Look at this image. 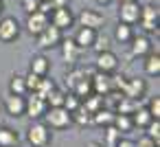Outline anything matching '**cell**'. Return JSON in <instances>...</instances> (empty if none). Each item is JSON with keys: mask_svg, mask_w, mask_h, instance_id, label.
Here are the masks:
<instances>
[{"mask_svg": "<svg viewBox=\"0 0 160 147\" xmlns=\"http://www.w3.org/2000/svg\"><path fill=\"white\" fill-rule=\"evenodd\" d=\"M44 116H46V125L48 127H55V129H64V127L72 125V112H68L64 105L48 108L44 112Z\"/></svg>", "mask_w": 160, "mask_h": 147, "instance_id": "1", "label": "cell"}, {"mask_svg": "<svg viewBox=\"0 0 160 147\" xmlns=\"http://www.w3.org/2000/svg\"><path fill=\"white\" fill-rule=\"evenodd\" d=\"M27 140L33 147H48L51 143V127L42 121H35L29 129H27Z\"/></svg>", "mask_w": 160, "mask_h": 147, "instance_id": "2", "label": "cell"}, {"mask_svg": "<svg viewBox=\"0 0 160 147\" xmlns=\"http://www.w3.org/2000/svg\"><path fill=\"white\" fill-rule=\"evenodd\" d=\"M35 38H38V46H40V48H55V46L62 44L64 31L57 29V27H53V24H48V27H46L40 35H35Z\"/></svg>", "mask_w": 160, "mask_h": 147, "instance_id": "3", "label": "cell"}, {"mask_svg": "<svg viewBox=\"0 0 160 147\" xmlns=\"http://www.w3.org/2000/svg\"><path fill=\"white\" fill-rule=\"evenodd\" d=\"M29 94H31V97H24V114L31 116V119H40V116H44V112L48 110L46 101H44L42 97H38L35 92H29Z\"/></svg>", "mask_w": 160, "mask_h": 147, "instance_id": "4", "label": "cell"}, {"mask_svg": "<svg viewBox=\"0 0 160 147\" xmlns=\"http://www.w3.org/2000/svg\"><path fill=\"white\" fill-rule=\"evenodd\" d=\"M118 22H125L134 27L140 20V5L138 3H118Z\"/></svg>", "mask_w": 160, "mask_h": 147, "instance_id": "5", "label": "cell"}, {"mask_svg": "<svg viewBox=\"0 0 160 147\" xmlns=\"http://www.w3.org/2000/svg\"><path fill=\"white\" fill-rule=\"evenodd\" d=\"M20 38V22L16 18L0 20V42H13Z\"/></svg>", "mask_w": 160, "mask_h": 147, "instance_id": "6", "label": "cell"}, {"mask_svg": "<svg viewBox=\"0 0 160 147\" xmlns=\"http://www.w3.org/2000/svg\"><path fill=\"white\" fill-rule=\"evenodd\" d=\"M51 24L53 27H57V29H70L72 27V22H75V16H72V11L68 9V7H59V9H53L51 11Z\"/></svg>", "mask_w": 160, "mask_h": 147, "instance_id": "7", "label": "cell"}, {"mask_svg": "<svg viewBox=\"0 0 160 147\" xmlns=\"http://www.w3.org/2000/svg\"><path fill=\"white\" fill-rule=\"evenodd\" d=\"M48 24H51V20H48L46 13H42V11L27 13V31H29L31 35H40Z\"/></svg>", "mask_w": 160, "mask_h": 147, "instance_id": "8", "label": "cell"}, {"mask_svg": "<svg viewBox=\"0 0 160 147\" xmlns=\"http://www.w3.org/2000/svg\"><path fill=\"white\" fill-rule=\"evenodd\" d=\"M77 20H79V27H88V29H94V31L105 24L103 13H99V11H94V9H83Z\"/></svg>", "mask_w": 160, "mask_h": 147, "instance_id": "9", "label": "cell"}, {"mask_svg": "<svg viewBox=\"0 0 160 147\" xmlns=\"http://www.w3.org/2000/svg\"><path fill=\"white\" fill-rule=\"evenodd\" d=\"M116 68H118V57H116V55H114L112 51H103V53H97V70L112 75V73H114Z\"/></svg>", "mask_w": 160, "mask_h": 147, "instance_id": "10", "label": "cell"}, {"mask_svg": "<svg viewBox=\"0 0 160 147\" xmlns=\"http://www.w3.org/2000/svg\"><path fill=\"white\" fill-rule=\"evenodd\" d=\"M90 81H92V92H97V94H101V97L112 90V77H110L108 73L97 70V73L90 77Z\"/></svg>", "mask_w": 160, "mask_h": 147, "instance_id": "11", "label": "cell"}, {"mask_svg": "<svg viewBox=\"0 0 160 147\" xmlns=\"http://www.w3.org/2000/svg\"><path fill=\"white\" fill-rule=\"evenodd\" d=\"M62 55H64V59H66V64L68 66H75L77 62H79V57H81V51L83 48H79L77 44H75V40H62Z\"/></svg>", "mask_w": 160, "mask_h": 147, "instance_id": "12", "label": "cell"}, {"mask_svg": "<svg viewBox=\"0 0 160 147\" xmlns=\"http://www.w3.org/2000/svg\"><path fill=\"white\" fill-rule=\"evenodd\" d=\"M5 110L11 116H24V97L9 92V97H5Z\"/></svg>", "mask_w": 160, "mask_h": 147, "instance_id": "13", "label": "cell"}, {"mask_svg": "<svg viewBox=\"0 0 160 147\" xmlns=\"http://www.w3.org/2000/svg\"><path fill=\"white\" fill-rule=\"evenodd\" d=\"M129 42H132V55L134 57H145L147 53H151V40L147 35H134Z\"/></svg>", "mask_w": 160, "mask_h": 147, "instance_id": "14", "label": "cell"}, {"mask_svg": "<svg viewBox=\"0 0 160 147\" xmlns=\"http://www.w3.org/2000/svg\"><path fill=\"white\" fill-rule=\"evenodd\" d=\"M94 38H97V31H94V29L79 27L72 40H75V44H77L79 48H90V46H92V42H94Z\"/></svg>", "mask_w": 160, "mask_h": 147, "instance_id": "15", "label": "cell"}, {"mask_svg": "<svg viewBox=\"0 0 160 147\" xmlns=\"http://www.w3.org/2000/svg\"><path fill=\"white\" fill-rule=\"evenodd\" d=\"M29 68H31V73H35V75H40V77H46L48 70H51V62H48V57H44V55H33Z\"/></svg>", "mask_w": 160, "mask_h": 147, "instance_id": "16", "label": "cell"}, {"mask_svg": "<svg viewBox=\"0 0 160 147\" xmlns=\"http://www.w3.org/2000/svg\"><path fill=\"white\" fill-rule=\"evenodd\" d=\"M147 90V84L142 79H127V86H125V97H132V99H140Z\"/></svg>", "mask_w": 160, "mask_h": 147, "instance_id": "17", "label": "cell"}, {"mask_svg": "<svg viewBox=\"0 0 160 147\" xmlns=\"http://www.w3.org/2000/svg\"><path fill=\"white\" fill-rule=\"evenodd\" d=\"M140 99H132V97H121V101L116 103V108H114V112H118V114H134L138 108H140V103H138Z\"/></svg>", "mask_w": 160, "mask_h": 147, "instance_id": "18", "label": "cell"}, {"mask_svg": "<svg viewBox=\"0 0 160 147\" xmlns=\"http://www.w3.org/2000/svg\"><path fill=\"white\" fill-rule=\"evenodd\" d=\"M112 121H114V110H110V108H101V110H97V112L90 116V123L101 125V127L112 125Z\"/></svg>", "mask_w": 160, "mask_h": 147, "instance_id": "19", "label": "cell"}, {"mask_svg": "<svg viewBox=\"0 0 160 147\" xmlns=\"http://www.w3.org/2000/svg\"><path fill=\"white\" fill-rule=\"evenodd\" d=\"M81 108L92 116L97 110H101V108H103V97H101V94H97V92H92V94H88L86 99H81Z\"/></svg>", "mask_w": 160, "mask_h": 147, "instance_id": "20", "label": "cell"}, {"mask_svg": "<svg viewBox=\"0 0 160 147\" xmlns=\"http://www.w3.org/2000/svg\"><path fill=\"white\" fill-rule=\"evenodd\" d=\"M112 125H114L121 134H129V132L134 129L132 114H118V112H114V121H112Z\"/></svg>", "mask_w": 160, "mask_h": 147, "instance_id": "21", "label": "cell"}, {"mask_svg": "<svg viewBox=\"0 0 160 147\" xmlns=\"http://www.w3.org/2000/svg\"><path fill=\"white\" fill-rule=\"evenodd\" d=\"M145 73L149 77H158L160 75V55L158 53H147L145 55Z\"/></svg>", "mask_w": 160, "mask_h": 147, "instance_id": "22", "label": "cell"}, {"mask_svg": "<svg viewBox=\"0 0 160 147\" xmlns=\"http://www.w3.org/2000/svg\"><path fill=\"white\" fill-rule=\"evenodd\" d=\"M20 143L18 132H13L11 127H0V147H16Z\"/></svg>", "mask_w": 160, "mask_h": 147, "instance_id": "23", "label": "cell"}, {"mask_svg": "<svg viewBox=\"0 0 160 147\" xmlns=\"http://www.w3.org/2000/svg\"><path fill=\"white\" fill-rule=\"evenodd\" d=\"M72 94H77L79 99H86L88 94H92V81L88 75H83L75 86H72Z\"/></svg>", "mask_w": 160, "mask_h": 147, "instance_id": "24", "label": "cell"}, {"mask_svg": "<svg viewBox=\"0 0 160 147\" xmlns=\"http://www.w3.org/2000/svg\"><path fill=\"white\" fill-rule=\"evenodd\" d=\"M114 38H116V42H121V44H127V42L134 38V31H132V27H129V24H125V22H118V27H116V31H114Z\"/></svg>", "mask_w": 160, "mask_h": 147, "instance_id": "25", "label": "cell"}, {"mask_svg": "<svg viewBox=\"0 0 160 147\" xmlns=\"http://www.w3.org/2000/svg\"><path fill=\"white\" fill-rule=\"evenodd\" d=\"M9 92H11V94H20V97H24V94H29V90H27V81H24V77H20V75H16V77H11V81H9Z\"/></svg>", "mask_w": 160, "mask_h": 147, "instance_id": "26", "label": "cell"}, {"mask_svg": "<svg viewBox=\"0 0 160 147\" xmlns=\"http://www.w3.org/2000/svg\"><path fill=\"white\" fill-rule=\"evenodd\" d=\"M55 88H57V86H55V81H53V79L42 77V79H40V86H38V90H35V94H38V97H42V99L46 101V97H48Z\"/></svg>", "mask_w": 160, "mask_h": 147, "instance_id": "27", "label": "cell"}, {"mask_svg": "<svg viewBox=\"0 0 160 147\" xmlns=\"http://www.w3.org/2000/svg\"><path fill=\"white\" fill-rule=\"evenodd\" d=\"M149 121H151V114L147 112V108H138V110L132 114V123H134V127H147Z\"/></svg>", "mask_w": 160, "mask_h": 147, "instance_id": "28", "label": "cell"}, {"mask_svg": "<svg viewBox=\"0 0 160 147\" xmlns=\"http://www.w3.org/2000/svg\"><path fill=\"white\" fill-rule=\"evenodd\" d=\"M158 18H160V11H158L156 5H145V7H140V20L158 22Z\"/></svg>", "mask_w": 160, "mask_h": 147, "instance_id": "29", "label": "cell"}, {"mask_svg": "<svg viewBox=\"0 0 160 147\" xmlns=\"http://www.w3.org/2000/svg\"><path fill=\"white\" fill-rule=\"evenodd\" d=\"M121 140V132L114 127V125H108V129H105V143H103V147H116V143Z\"/></svg>", "mask_w": 160, "mask_h": 147, "instance_id": "30", "label": "cell"}, {"mask_svg": "<svg viewBox=\"0 0 160 147\" xmlns=\"http://www.w3.org/2000/svg\"><path fill=\"white\" fill-rule=\"evenodd\" d=\"M145 129H147V136L151 140H156V145H158L160 143V119H151Z\"/></svg>", "mask_w": 160, "mask_h": 147, "instance_id": "31", "label": "cell"}, {"mask_svg": "<svg viewBox=\"0 0 160 147\" xmlns=\"http://www.w3.org/2000/svg\"><path fill=\"white\" fill-rule=\"evenodd\" d=\"M90 48H92V51H97V53H103V51H110V38H108V35H97Z\"/></svg>", "mask_w": 160, "mask_h": 147, "instance_id": "32", "label": "cell"}, {"mask_svg": "<svg viewBox=\"0 0 160 147\" xmlns=\"http://www.w3.org/2000/svg\"><path fill=\"white\" fill-rule=\"evenodd\" d=\"M64 97H66V94H64L62 90H57V88H55V90H53V92H51V94L46 97V105H48V108H57V105H64Z\"/></svg>", "mask_w": 160, "mask_h": 147, "instance_id": "33", "label": "cell"}, {"mask_svg": "<svg viewBox=\"0 0 160 147\" xmlns=\"http://www.w3.org/2000/svg\"><path fill=\"white\" fill-rule=\"evenodd\" d=\"M72 123H77V125H90V114L79 105V108L72 112Z\"/></svg>", "mask_w": 160, "mask_h": 147, "instance_id": "34", "label": "cell"}, {"mask_svg": "<svg viewBox=\"0 0 160 147\" xmlns=\"http://www.w3.org/2000/svg\"><path fill=\"white\" fill-rule=\"evenodd\" d=\"M79 105H81V99H79L77 94H66V97H64V108H66L68 112H75Z\"/></svg>", "mask_w": 160, "mask_h": 147, "instance_id": "35", "label": "cell"}, {"mask_svg": "<svg viewBox=\"0 0 160 147\" xmlns=\"http://www.w3.org/2000/svg\"><path fill=\"white\" fill-rule=\"evenodd\" d=\"M40 75H35V73H29L27 77H24V81H27V90L29 92H35L38 90V86H40Z\"/></svg>", "mask_w": 160, "mask_h": 147, "instance_id": "36", "label": "cell"}, {"mask_svg": "<svg viewBox=\"0 0 160 147\" xmlns=\"http://www.w3.org/2000/svg\"><path fill=\"white\" fill-rule=\"evenodd\" d=\"M147 112L151 114V119H160V97H153V99H149Z\"/></svg>", "mask_w": 160, "mask_h": 147, "instance_id": "37", "label": "cell"}, {"mask_svg": "<svg viewBox=\"0 0 160 147\" xmlns=\"http://www.w3.org/2000/svg\"><path fill=\"white\" fill-rule=\"evenodd\" d=\"M83 75H86V70H79V68H77V70H70V73H68V79H66V84L72 88V86H75V84H77V81L83 77Z\"/></svg>", "mask_w": 160, "mask_h": 147, "instance_id": "38", "label": "cell"}, {"mask_svg": "<svg viewBox=\"0 0 160 147\" xmlns=\"http://www.w3.org/2000/svg\"><path fill=\"white\" fill-rule=\"evenodd\" d=\"M22 9H24L27 13L38 11V9H40V0H22Z\"/></svg>", "mask_w": 160, "mask_h": 147, "instance_id": "39", "label": "cell"}, {"mask_svg": "<svg viewBox=\"0 0 160 147\" xmlns=\"http://www.w3.org/2000/svg\"><path fill=\"white\" fill-rule=\"evenodd\" d=\"M136 24H140V29H142V31H147V33H151V31H158V22H149V20H138Z\"/></svg>", "mask_w": 160, "mask_h": 147, "instance_id": "40", "label": "cell"}, {"mask_svg": "<svg viewBox=\"0 0 160 147\" xmlns=\"http://www.w3.org/2000/svg\"><path fill=\"white\" fill-rule=\"evenodd\" d=\"M134 145H136V147H158V145H156V140H151L149 136L140 138V140H138V143H134Z\"/></svg>", "mask_w": 160, "mask_h": 147, "instance_id": "41", "label": "cell"}, {"mask_svg": "<svg viewBox=\"0 0 160 147\" xmlns=\"http://www.w3.org/2000/svg\"><path fill=\"white\" fill-rule=\"evenodd\" d=\"M48 3H51L53 9H59V7H68V5H70V0H48Z\"/></svg>", "mask_w": 160, "mask_h": 147, "instance_id": "42", "label": "cell"}, {"mask_svg": "<svg viewBox=\"0 0 160 147\" xmlns=\"http://www.w3.org/2000/svg\"><path fill=\"white\" fill-rule=\"evenodd\" d=\"M116 147H136V145H134V140H129V138H121V140L116 143Z\"/></svg>", "mask_w": 160, "mask_h": 147, "instance_id": "43", "label": "cell"}, {"mask_svg": "<svg viewBox=\"0 0 160 147\" xmlns=\"http://www.w3.org/2000/svg\"><path fill=\"white\" fill-rule=\"evenodd\" d=\"M86 147H103V143H97V140H90V143H86Z\"/></svg>", "mask_w": 160, "mask_h": 147, "instance_id": "44", "label": "cell"}, {"mask_svg": "<svg viewBox=\"0 0 160 147\" xmlns=\"http://www.w3.org/2000/svg\"><path fill=\"white\" fill-rule=\"evenodd\" d=\"M97 3H99V5H110L112 0H97Z\"/></svg>", "mask_w": 160, "mask_h": 147, "instance_id": "45", "label": "cell"}, {"mask_svg": "<svg viewBox=\"0 0 160 147\" xmlns=\"http://www.w3.org/2000/svg\"><path fill=\"white\" fill-rule=\"evenodd\" d=\"M118 3H138V0H118Z\"/></svg>", "mask_w": 160, "mask_h": 147, "instance_id": "46", "label": "cell"}, {"mask_svg": "<svg viewBox=\"0 0 160 147\" xmlns=\"http://www.w3.org/2000/svg\"><path fill=\"white\" fill-rule=\"evenodd\" d=\"M2 9H5V3H2V0H0V13H2Z\"/></svg>", "mask_w": 160, "mask_h": 147, "instance_id": "47", "label": "cell"}, {"mask_svg": "<svg viewBox=\"0 0 160 147\" xmlns=\"http://www.w3.org/2000/svg\"><path fill=\"white\" fill-rule=\"evenodd\" d=\"M40 3H42V0H40Z\"/></svg>", "mask_w": 160, "mask_h": 147, "instance_id": "48", "label": "cell"}]
</instances>
